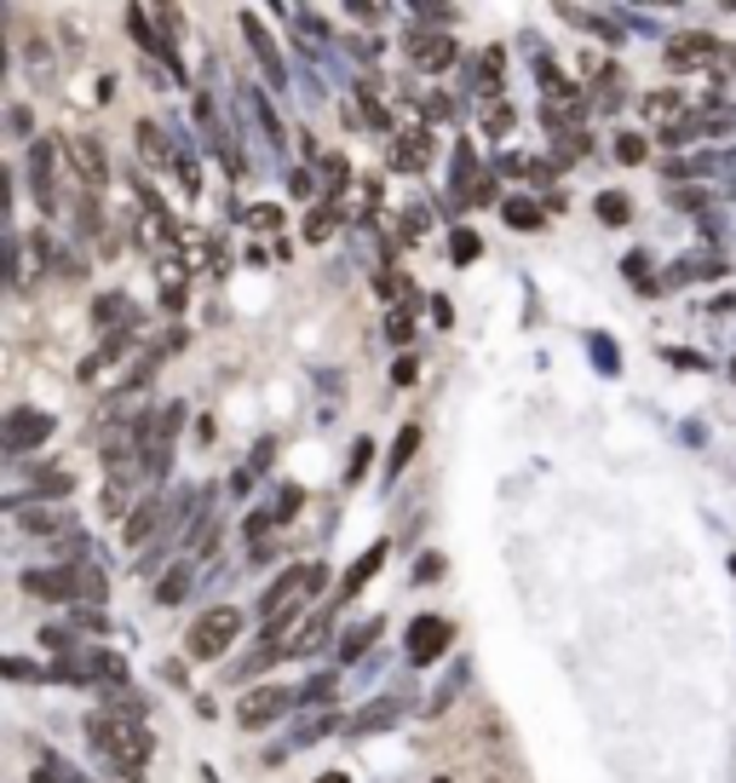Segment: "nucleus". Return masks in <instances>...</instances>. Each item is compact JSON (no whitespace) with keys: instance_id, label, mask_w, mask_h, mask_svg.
I'll list each match as a JSON object with an SVG mask.
<instances>
[{"instance_id":"obj_1","label":"nucleus","mask_w":736,"mask_h":783,"mask_svg":"<svg viewBox=\"0 0 736 783\" xmlns=\"http://www.w3.org/2000/svg\"><path fill=\"white\" fill-rule=\"evenodd\" d=\"M87 743L110 760L115 772H145V760L156 749V737L145 732V720H115V714L87 720Z\"/></svg>"},{"instance_id":"obj_2","label":"nucleus","mask_w":736,"mask_h":783,"mask_svg":"<svg viewBox=\"0 0 736 783\" xmlns=\"http://www.w3.org/2000/svg\"><path fill=\"white\" fill-rule=\"evenodd\" d=\"M24 594L35 599H105V571H93V565H75L70 571H24Z\"/></svg>"},{"instance_id":"obj_3","label":"nucleus","mask_w":736,"mask_h":783,"mask_svg":"<svg viewBox=\"0 0 736 783\" xmlns=\"http://www.w3.org/2000/svg\"><path fill=\"white\" fill-rule=\"evenodd\" d=\"M242 639V611L236 605H213V611H201L191 622V639H184V651H191L196 662H219L224 651H231Z\"/></svg>"},{"instance_id":"obj_4","label":"nucleus","mask_w":736,"mask_h":783,"mask_svg":"<svg viewBox=\"0 0 736 783\" xmlns=\"http://www.w3.org/2000/svg\"><path fill=\"white\" fill-rule=\"evenodd\" d=\"M299 702V692H289V686H254V692H242L236 697V726L242 732H265L271 720H282Z\"/></svg>"},{"instance_id":"obj_5","label":"nucleus","mask_w":736,"mask_h":783,"mask_svg":"<svg viewBox=\"0 0 736 783\" xmlns=\"http://www.w3.org/2000/svg\"><path fill=\"white\" fill-rule=\"evenodd\" d=\"M449 622L443 616H415L408 622V662H415V669H426V662H438L443 651H449Z\"/></svg>"},{"instance_id":"obj_6","label":"nucleus","mask_w":736,"mask_h":783,"mask_svg":"<svg viewBox=\"0 0 736 783\" xmlns=\"http://www.w3.org/2000/svg\"><path fill=\"white\" fill-rule=\"evenodd\" d=\"M52 438V415L47 409H12L7 415V455H29L35 444Z\"/></svg>"},{"instance_id":"obj_7","label":"nucleus","mask_w":736,"mask_h":783,"mask_svg":"<svg viewBox=\"0 0 736 783\" xmlns=\"http://www.w3.org/2000/svg\"><path fill=\"white\" fill-rule=\"evenodd\" d=\"M455 58H461V41H455V35H443V29H432V35H408V64H415V70H449V64H455Z\"/></svg>"},{"instance_id":"obj_8","label":"nucleus","mask_w":736,"mask_h":783,"mask_svg":"<svg viewBox=\"0 0 736 783\" xmlns=\"http://www.w3.org/2000/svg\"><path fill=\"white\" fill-rule=\"evenodd\" d=\"M403 709H408L403 697H380V702H368V709L352 720V732H357V737H375V732H385V726H397Z\"/></svg>"},{"instance_id":"obj_9","label":"nucleus","mask_w":736,"mask_h":783,"mask_svg":"<svg viewBox=\"0 0 736 783\" xmlns=\"http://www.w3.org/2000/svg\"><path fill=\"white\" fill-rule=\"evenodd\" d=\"M70 156H75V168H81V179H87L93 191L110 179V162H105V150H98L93 138H70Z\"/></svg>"},{"instance_id":"obj_10","label":"nucleus","mask_w":736,"mask_h":783,"mask_svg":"<svg viewBox=\"0 0 736 783\" xmlns=\"http://www.w3.org/2000/svg\"><path fill=\"white\" fill-rule=\"evenodd\" d=\"M380 565H385V541H375V548H368V553L357 559V565L345 571V582H340V594H334V599H357V594H363V582L375 576Z\"/></svg>"},{"instance_id":"obj_11","label":"nucleus","mask_w":736,"mask_h":783,"mask_svg":"<svg viewBox=\"0 0 736 783\" xmlns=\"http://www.w3.org/2000/svg\"><path fill=\"white\" fill-rule=\"evenodd\" d=\"M501 213H506V225H513V231H541L547 225V208L536 203V196H506Z\"/></svg>"},{"instance_id":"obj_12","label":"nucleus","mask_w":736,"mask_h":783,"mask_svg":"<svg viewBox=\"0 0 736 783\" xmlns=\"http://www.w3.org/2000/svg\"><path fill=\"white\" fill-rule=\"evenodd\" d=\"M713 52H720V47H713V35H679V41L667 47V64H679V70L685 64H708Z\"/></svg>"},{"instance_id":"obj_13","label":"nucleus","mask_w":736,"mask_h":783,"mask_svg":"<svg viewBox=\"0 0 736 783\" xmlns=\"http://www.w3.org/2000/svg\"><path fill=\"white\" fill-rule=\"evenodd\" d=\"M29 185H35L40 203L52 208V150H47V145H35V150H29Z\"/></svg>"},{"instance_id":"obj_14","label":"nucleus","mask_w":736,"mask_h":783,"mask_svg":"<svg viewBox=\"0 0 736 783\" xmlns=\"http://www.w3.org/2000/svg\"><path fill=\"white\" fill-rule=\"evenodd\" d=\"M501 70H506V47H489V52L478 58V93H483V98L501 93Z\"/></svg>"},{"instance_id":"obj_15","label":"nucleus","mask_w":736,"mask_h":783,"mask_svg":"<svg viewBox=\"0 0 736 783\" xmlns=\"http://www.w3.org/2000/svg\"><path fill=\"white\" fill-rule=\"evenodd\" d=\"M17 525H24V530H70L75 518L64 507H24V513H17Z\"/></svg>"},{"instance_id":"obj_16","label":"nucleus","mask_w":736,"mask_h":783,"mask_svg":"<svg viewBox=\"0 0 736 783\" xmlns=\"http://www.w3.org/2000/svg\"><path fill=\"white\" fill-rule=\"evenodd\" d=\"M645 115L650 122H673V115H685V93H650L645 98ZM690 122V115H685Z\"/></svg>"},{"instance_id":"obj_17","label":"nucleus","mask_w":736,"mask_h":783,"mask_svg":"<svg viewBox=\"0 0 736 783\" xmlns=\"http://www.w3.org/2000/svg\"><path fill=\"white\" fill-rule=\"evenodd\" d=\"M592 213H599L604 225H627V219H633V203H627L622 191H604L599 203H592Z\"/></svg>"},{"instance_id":"obj_18","label":"nucleus","mask_w":736,"mask_h":783,"mask_svg":"<svg viewBox=\"0 0 736 783\" xmlns=\"http://www.w3.org/2000/svg\"><path fill=\"white\" fill-rule=\"evenodd\" d=\"M248 41H254V52H259L265 75H271V82L282 87V58H277V47H271V41H265V35H259V24H254V17H248Z\"/></svg>"},{"instance_id":"obj_19","label":"nucleus","mask_w":736,"mask_h":783,"mask_svg":"<svg viewBox=\"0 0 736 783\" xmlns=\"http://www.w3.org/2000/svg\"><path fill=\"white\" fill-rule=\"evenodd\" d=\"M415 450H420V427H403V432H397V450H392V461H385V473L397 478V473L408 467V455H415Z\"/></svg>"},{"instance_id":"obj_20","label":"nucleus","mask_w":736,"mask_h":783,"mask_svg":"<svg viewBox=\"0 0 736 783\" xmlns=\"http://www.w3.org/2000/svg\"><path fill=\"white\" fill-rule=\"evenodd\" d=\"M184 594H191V571H168V576H161V588H156L161 605H179Z\"/></svg>"},{"instance_id":"obj_21","label":"nucleus","mask_w":736,"mask_h":783,"mask_svg":"<svg viewBox=\"0 0 736 783\" xmlns=\"http://www.w3.org/2000/svg\"><path fill=\"white\" fill-rule=\"evenodd\" d=\"M334 225H340V213H334V208H317L311 219H305V243H322V236H334Z\"/></svg>"},{"instance_id":"obj_22","label":"nucleus","mask_w":736,"mask_h":783,"mask_svg":"<svg viewBox=\"0 0 736 783\" xmlns=\"http://www.w3.org/2000/svg\"><path fill=\"white\" fill-rule=\"evenodd\" d=\"M35 783H87V778H81V772H70V767H64V760H58V755H47V760H40V772H35Z\"/></svg>"},{"instance_id":"obj_23","label":"nucleus","mask_w":736,"mask_h":783,"mask_svg":"<svg viewBox=\"0 0 736 783\" xmlns=\"http://www.w3.org/2000/svg\"><path fill=\"white\" fill-rule=\"evenodd\" d=\"M299 501H305V490H299V485H282V490L271 496V518H294V513H299Z\"/></svg>"},{"instance_id":"obj_24","label":"nucleus","mask_w":736,"mask_h":783,"mask_svg":"<svg viewBox=\"0 0 736 783\" xmlns=\"http://www.w3.org/2000/svg\"><path fill=\"white\" fill-rule=\"evenodd\" d=\"M340 692V680L334 674H317V680H305V686H299V702H329Z\"/></svg>"},{"instance_id":"obj_25","label":"nucleus","mask_w":736,"mask_h":783,"mask_svg":"<svg viewBox=\"0 0 736 783\" xmlns=\"http://www.w3.org/2000/svg\"><path fill=\"white\" fill-rule=\"evenodd\" d=\"M156 513H161V501H145V507H138V513L127 518V541H133V548H138V536H145V530L156 525Z\"/></svg>"},{"instance_id":"obj_26","label":"nucleus","mask_w":736,"mask_h":783,"mask_svg":"<svg viewBox=\"0 0 736 783\" xmlns=\"http://www.w3.org/2000/svg\"><path fill=\"white\" fill-rule=\"evenodd\" d=\"M426 156H432V145H426V138H408V145H397V168H426Z\"/></svg>"},{"instance_id":"obj_27","label":"nucleus","mask_w":736,"mask_h":783,"mask_svg":"<svg viewBox=\"0 0 736 783\" xmlns=\"http://www.w3.org/2000/svg\"><path fill=\"white\" fill-rule=\"evenodd\" d=\"M375 634H380V616H368L363 628H352V634H345V646H340V651H345V657H357V651H363V646H368V639H375Z\"/></svg>"},{"instance_id":"obj_28","label":"nucleus","mask_w":736,"mask_h":783,"mask_svg":"<svg viewBox=\"0 0 736 783\" xmlns=\"http://www.w3.org/2000/svg\"><path fill=\"white\" fill-rule=\"evenodd\" d=\"M478 248H483L478 231H455V236H449V254H455L461 266H466V259H478Z\"/></svg>"},{"instance_id":"obj_29","label":"nucleus","mask_w":736,"mask_h":783,"mask_svg":"<svg viewBox=\"0 0 736 783\" xmlns=\"http://www.w3.org/2000/svg\"><path fill=\"white\" fill-rule=\"evenodd\" d=\"M138 145H145V156H156V162L168 156V145H161V127H156V122H138Z\"/></svg>"},{"instance_id":"obj_30","label":"nucleus","mask_w":736,"mask_h":783,"mask_svg":"<svg viewBox=\"0 0 736 783\" xmlns=\"http://www.w3.org/2000/svg\"><path fill=\"white\" fill-rule=\"evenodd\" d=\"M483 127L489 133H513V105H489L483 110Z\"/></svg>"},{"instance_id":"obj_31","label":"nucleus","mask_w":736,"mask_h":783,"mask_svg":"<svg viewBox=\"0 0 736 783\" xmlns=\"http://www.w3.org/2000/svg\"><path fill=\"white\" fill-rule=\"evenodd\" d=\"M645 150H650V145H645L639 133H622V138H616V156H622V162H645Z\"/></svg>"},{"instance_id":"obj_32","label":"nucleus","mask_w":736,"mask_h":783,"mask_svg":"<svg viewBox=\"0 0 736 783\" xmlns=\"http://www.w3.org/2000/svg\"><path fill=\"white\" fill-rule=\"evenodd\" d=\"M385 334H392V340H408V334H415V306L392 311V323H385Z\"/></svg>"},{"instance_id":"obj_33","label":"nucleus","mask_w":736,"mask_h":783,"mask_svg":"<svg viewBox=\"0 0 736 783\" xmlns=\"http://www.w3.org/2000/svg\"><path fill=\"white\" fill-rule=\"evenodd\" d=\"M592 357H599V369L604 375H616L622 364H616V346H610V340H592Z\"/></svg>"},{"instance_id":"obj_34","label":"nucleus","mask_w":736,"mask_h":783,"mask_svg":"<svg viewBox=\"0 0 736 783\" xmlns=\"http://www.w3.org/2000/svg\"><path fill=\"white\" fill-rule=\"evenodd\" d=\"M368 455H375V444H368V438H357V450H352V467H345V478H363Z\"/></svg>"},{"instance_id":"obj_35","label":"nucleus","mask_w":736,"mask_h":783,"mask_svg":"<svg viewBox=\"0 0 736 783\" xmlns=\"http://www.w3.org/2000/svg\"><path fill=\"white\" fill-rule=\"evenodd\" d=\"M248 219H254L259 231H277V225H282V208H254Z\"/></svg>"},{"instance_id":"obj_36","label":"nucleus","mask_w":736,"mask_h":783,"mask_svg":"<svg viewBox=\"0 0 736 783\" xmlns=\"http://www.w3.org/2000/svg\"><path fill=\"white\" fill-rule=\"evenodd\" d=\"M415 375H420V364H415V357L403 352V357H397V369H392V380H397V387H408V380H415Z\"/></svg>"},{"instance_id":"obj_37","label":"nucleus","mask_w":736,"mask_h":783,"mask_svg":"<svg viewBox=\"0 0 736 783\" xmlns=\"http://www.w3.org/2000/svg\"><path fill=\"white\" fill-rule=\"evenodd\" d=\"M121 306H127L121 294H105V299H98V323H115V311H121Z\"/></svg>"},{"instance_id":"obj_38","label":"nucleus","mask_w":736,"mask_h":783,"mask_svg":"<svg viewBox=\"0 0 736 783\" xmlns=\"http://www.w3.org/2000/svg\"><path fill=\"white\" fill-rule=\"evenodd\" d=\"M75 622H81V628H98V634L110 628V622H105V611H75Z\"/></svg>"},{"instance_id":"obj_39","label":"nucleus","mask_w":736,"mask_h":783,"mask_svg":"<svg viewBox=\"0 0 736 783\" xmlns=\"http://www.w3.org/2000/svg\"><path fill=\"white\" fill-rule=\"evenodd\" d=\"M322 168H329V191H340V185H345V162H340V156H329Z\"/></svg>"},{"instance_id":"obj_40","label":"nucleus","mask_w":736,"mask_h":783,"mask_svg":"<svg viewBox=\"0 0 736 783\" xmlns=\"http://www.w3.org/2000/svg\"><path fill=\"white\" fill-rule=\"evenodd\" d=\"M7 674H12V680H29L35 669H29V662H24V657H7Z\"/></svg>"},{"instance_id":"obj_41","label":"nucleus","mask_w":736,"mask_h":783,"mask_svg":"<svg viewBox=\"0 0 736 783\" xmlns=\"http://www.w3.org/2000/svg\"><path fill=\"white\" fill-rule=\"evenodd\" d=\"M317 783H345V772H322Z\"/></svg>"},{"instance_id":"obj_42","label":"nucleus","mask_w":736,"mask_h":783,"mask_svg":"<svg viewBox=\"0 0 736 783\" xmlns=\"http://www.w3.org/2000/svg\"><path fill=\"white\" fill-rule=\"evenodd\" d=\"M432 783H449V778H432Z\"/></svg>"},{"instance_id":"obj_43","label":"nucleus","mask_w":736,"mask_h":783,"mask_svg":"<svg viewBox=\"0 0 736 783\" xmlns=\"http://www.w3.org/2000/svg\"><path fill=\"white\" fill-rule=\"evenodd\" d=\"M731 571H736V559H731Z\"/></svg>"}]
</instances>
